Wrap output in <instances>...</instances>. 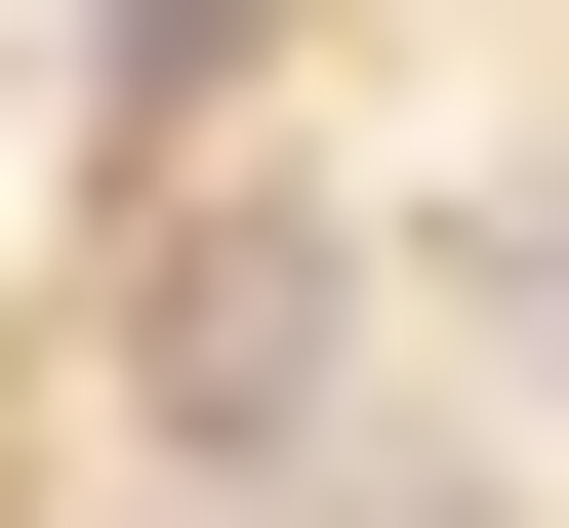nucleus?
<instances>
[{"label":"nucleus","instance_id":"nucleus-1","mask_svg":"<svg viewBox=\"0 0 569 528\" xmlns=\"http://www.w3.org/2000/svg\"><path fill=\"white\" fill-rule=\"evenodd\" d=\"M163 407H203V447L326 407V245H284V203H244V245H163Z\"/></svg>","mask_w":569,"mask_h":528}]
</instances>
